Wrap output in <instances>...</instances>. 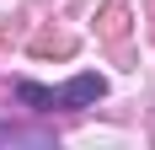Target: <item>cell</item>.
<instances>
[{
    "mask_svg": "<svg viewBox=\"0 0 155 150\" xmlns=\"http://www.w3.org/2000/svg\"><path fill=\"white\" fill-rule=\"evenodd\" d=\"M96 97H102V80H96V75H80L75 86H64V91L21 86V102H43V107H80V102H96Z\"/></svg>",
    "mask_w": 155,
    "mask_h": 150,
    "instance_id": "1",
    "label": "cell"
}]
</instances>
